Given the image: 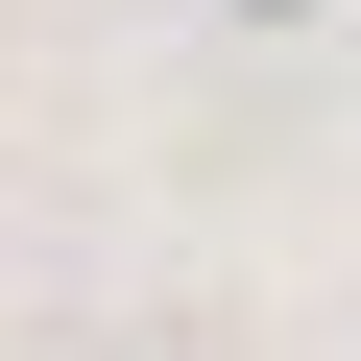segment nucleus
<instances>
[{
	"label": "nucleus",
	"mask_w": 361,
	"mask_h": 361,
	"mask_svg": "<svg viewBox=\"0 0 361 361\" xmlns=\"http://www.w3.org/2000/svg\"><path fill=\"white\" fill-rule=\"evenodd\" d=\"M217 25H337V0H217Z\"/></svg>",
	"instance_id": "obj_1"
}]
</instances>
